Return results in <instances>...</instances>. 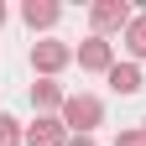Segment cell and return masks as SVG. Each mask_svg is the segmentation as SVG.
<instances>
[{"label": "cell", "instance_id": "cell-8", "mask_svg": "<svg viewBox=\"0 0 146 146\" xmlns=\"http://www.w3.org/2000/svg\"><path fill=\"white\" fill-rule=\"evenodd\" d=\"M104 84L115 89V94H125V99H131V94H141V89H146V78H141V63H131V58H125V63H115V68L104 73Z\"/></svg>", "mask_w": 146, "mask_h": 146}, {"label": "cell", "instance_id": "cell-2", "mask_svg": "<svg viewBox=\"0 0 146 146\" xmlns=\"http://www.w3.org/2000/svg\"><path fill=\"white\" fill-rule=\"evenodd\" d=\"M68 63H73V42H58V36L31 42V73H36V78H58Z\"/></svg>", "mask_w": 146, "mask_h": 146}, {"label": "cell", "instance_id": "cell-11", "mask_svg": "<svg viewBox=\"0 0 146 146\" xmlns=\"http://www.w3.org/2000/svg\"><path fill=\"white\" fill-rule=\"evenodd\" d=\"M115 146H146V136H141V125H131V131H120V136H115Z\"/></svg>", "mask_w": 146, "mask_h": 146}, {"label": "cell", "instance_id": "cell-9", "mask_svg": "<svg viewBox=\"0 0 146 146\" xmlns=\"http://www.w3.org/2000/svg\"><path fill=\"white\" fill-rule=\"evenodd\" d=\"M120 42H125V52H131V63H146V11L131 16V26L120 31Z\"/></svg>", "mask_w": 146, "mask_h": 146}, {"label": "cell", "instance_id": "cell-4", "mask_svg": "<svg viewBox=\"0 0 146 146\" xmlns=\"http://www.w3.org/2000/svg\"><path fill=\"white\" fill-rule=\"evenodd\" d=\"M131 5H125V0H94V5H89V26H94V36H110V31H125L131 26Z\"/></svg>", "mask_w": 146, "mask_h": 146}, {"label": "cell", "instance_id": "cell-3", "mask_svg": "<svg viewBox=\"0 0 146 146\" xmlns=\"http://www.w3.org/2000/svg\"><path fill=\"white\" fill-rule=\"evenodd\" d=\"M73 63H78L84 73H110L115 68V42H110V36H94L89 31L78 47H73Z\"/></svg>", "mask_w": 146, "mask_h": 146}, {"label": "cell", "instance_id": "cell-10", "mask_svg": "<svg viewBox=\"0 0 146 146\" xmlns=\"http://www.w3.org/2000/svg\"><path fill=\"white\" fill-rule=\"evenodd\" d=\"M0 146H26V125L0 110Z\"/></svg>", "mask_w": 146, "mask_h": 146}, {"label": "cell", "instance_id": "cell-12", "mask_svg": "<svg viewBox=\"0 0 146 146\" xmlns=\"http://www.w3.org/2000/svg\"><path fill=\"white\" fill-rule=\"evenodd\" d=\"M68 146H99L94 136H68Z\"/></svg>", "mask_w": 146, "mask_h": 146}, {"label": "cell", "instance_id": "cell-1", "mask_svg": "<svg viewBox=\"0 0 146 146\" xmlns=\"http://www.w3.org/2000/svg\"><path fill=\"white\" fill-rule=\"evenodd\" d=\"M63 125H68L73 136H94L99 125H104V99H99V94H84V89H78V94H68Z\"/></svg>", "mask_w": 146, "mask_h": 146}, {"label": "cell", "instance_id": "cell-13", "mask_svg": "<svg viewBox=\"0 0 146 146\" xmlns=\"http://www.w3.org/2000/svg\"><path fill=\"white\" fill-rule=\"evenodd\" d=\"M5 21H11V11H5V0H0V26H5Z\"/></svg>", "mask_w": 146, "mask_h": 146}, {"label": "cell", "instance_id": "cell-5", "mask_svg": "<svg viewBox=\"0 0 146 146\" xmlns=\"http://www.w3.org/2000/svg\"><path fill=\"white\" fill-rule=\"evenodd\" d=\"M68 125H63V115H36L31 125H26V146H68Z\"/></svg>", "mask_w": 146, "mask_h": 146}, {"label": "cell", "instance_id": "cell-14", "mask_svg": "<svg viewBox=\"0 0 146 146\" xmlns=\"http://www.w3.org/2000/svg\"><path fill=\"white\" fill-rule=\"evenodd\" d=\"M141 136H146V120H141Z\"/></svg>", "mask_w": 146, "mask_h": 146}, {"label": "cell", "instance_id": "cell-7", "mask_svg": "<svg viewBox=\"0 0 146 146\" xmlns=\"http://www.w3.org/2000/svg\"><path fill=\"white\" fill-rule=\"evenodd\" d=\"M21 21L31 31H52V26L63 21V5H58V0H26V5H21Z\"/></svg>", "mask_w": 146, "mask_h": 146}, {"label": "cell", "instance_id": "cell-6", "mask_svg": "<svg viewBox=\"0 0 146 146\" xmlns=\"http://www.w3.org/2000/svg\"><path fill=\"white\" fill-rule=\"evenodd\" d=\"M63 104H68V89L58 78H36L31 84V110L36 115H63Z\"/></svg>", "mask_w": 146, "mask_h": 146}]
</instances>
